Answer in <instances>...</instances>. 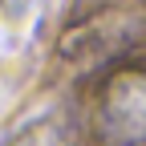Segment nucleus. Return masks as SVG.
I'll use <instances>...</instances> for the list:
<instances>
[{"instance_id":"f257e3e1","label":"nucleus","mask_w":146,"mask_h":146,"mask_svg":"<svg viewBox=\"0 0 146 146\" xmlns=\"http://www.w3.org/2000/svg\"><path fill=\"white\" fill-rule=\"evenodd\" d=\"M98 130L110 146L146 142V69H122L98 102Z\"/></svg>"},{"instance_id":"f03ea898","label":"nucleus","mask_w":146,"mask_h":146,"mask_svg":"<svg viewBox=\"0 0 146 146\" xmlns=\"http://www.w3.org/2000/svg\"><path fill=\"white\" fill-rule=\"evenodd\" d=\"M69 138H65V126L61 122H53V118H45V122H33L29 130H21L8 146H65Z\"/></svg>"}]
</instances>
